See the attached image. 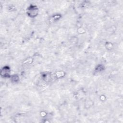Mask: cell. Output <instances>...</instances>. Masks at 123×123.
I'll use <instances>...</instances> for the list:
<instances>
[{"label": "cell", "instance_id": "7a4b0ae2", "mask_svg": "<svg viewBox=\"0 0 123 123\" xmlns=\"http://www.w3.org/2000/svg\"><path fill=\"white\" fill-rule=\"evenodd\" d=\"M10 72V69L8 66H4L1 70V75L4 77H7L9 76Z\"/></svg>", "mask_w": 123, "mask_h": 123}, {"label": "cell", "instance_id": "6da1fadb", "mask_svg": "<svg viewBox=\"0 0 123 123\" xmlns=\"http://www.w3.org/2000/svg\"><path fill=\"white\" fill-rule=\"evenodd\" d=\"M27 13L30 17H34L38 13V9L35 5H31L28 8Z\"/></svg>", "mask_w": 123, "mask_h": 123}]
</instances>
